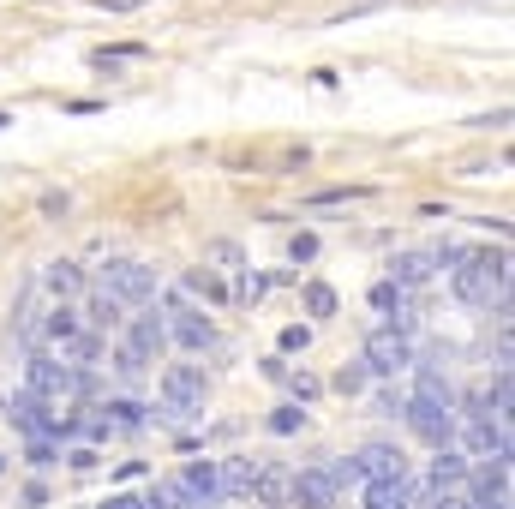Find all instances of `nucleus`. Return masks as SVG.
<instances>
[{
  "instance_id": "nucleus-4",
  "label": "nucleus",
  "mask_w": 515,
  "mask_h": 509,
  "mask_svg": "<svg viewBox=\"0 0 515 509\" xmlns=\"http://www.w3.org/2000/svg\"><path fill=\"white\" fill-rule=\"evenodd\" d=\"M96 288L132 312V306H150V300H156V270H150V264H138V258H108V264H102V276H96Z\"/></svg>"
},
{
  "instance_id": "nucleus-11",
  "label": "nucleus",
  "mask_w": 515,
  "mask_h": 509,
  "mask_svg": "<svg viewBox=\"0 0 515 509\" xmlns=\"http://www.w3.org/2000/svg\"><path fill=\"white\" fill-rule=\"evenodd\" d=\"M126 348H132V354H144V360L156 366V360L168 354V324H162L156 312H144V318H126Z\"/></svg>"
},
{
  "instance_id": "nucleus-23",
  "label": "nucleus",
  "mask_w": 515,
  "mask_h": 509,
  "mask_svg": "<svg viewBox=\"0 0 515 509\" xmlns=\"http://www.w3.org/2000/svg\"><path fill=\"white\" fill-rule=\"evenodd\" d=\"M144 509H192V498H186V486H180V480H156V486H150V498H144Z\"/></svg>"
},
{
  "instance_id": "nucleus-27",
  "label": "nucleus",
  "mask_w": 515,
  "mask_h": 509,
  "mask_svg": "<svg viewBox=\"0 0 515 509\" xmlns=\"http://www.w3.org/2000/svg\"><path fill=\"white\" fill-rule=\"evenodd\" d=\"M186 288H192V294H204V300H228V288H222L210 270H186Z\"/></svg>"
},
{
  "instance_id": "nucleus-33",
  "label": "nucleus",
  "mask_w": 515,
  "mask_h": 509,
  "mask_svg": "<svg viewBox=\"0 0 515 509\" xmlns=\"http://www.w3.org/2000/svg\"><path fill=\"white\" fill-rule=\"evenodd\" d=\"M306 342H312L306 324H288V330H282V354H306Z\"/></svg>"
},
{
  "instance_id": "nucleus-19",
  "label": "nucleus",
  "mask_w": 515,
  "mask_h": 509,
  "mask_svg": "<svg viewBox=\"0 0 515 509\" xmlns=\"http://www.w3.org/2000/svg\"><path fill=\"white\" fill-rule=\"evenodd\" d=\"M432 276H438V270H432L426 252H396V258H390V282H396V288H426Z\"/></svg>"
},
{
  "instance_id": "nucleus-29",
  "label": "nucleus",
  "mask_w": 515,
  "mask_h": 509,
  "mask_svg": "<svg viewBox=\"0 0 515 509\" xmlns=\"http://www.w3.org/2000/svg\"><path fill=\"white\" fill-rule=\"evenodd\" d=\"M366 378H372V372L354 360V366H342V372H336V390H342V396H360V390H366Z\"/></svg>"
},
{
  "instance_id": "nucleus-3",
  "label": "nucleus",
  "mask_w": 515,
  "mask_h": 509,
  "mask_svg": "<svg viewBox=\"0 0 515 509\" xmlns=\"http://www.w3.org/2000/svg\"><path fill=\"white\" fill-rule=\"evenodd\" d=\"M156 396H162V420H198L204 414V396H210V378H204V366H168L162 372V384H156Z\"/></svg>"
},
{
  "instance_id": "nucleus-20",
  "label": "nucleus",
  "mask_w": 515,
  "mask_h": 509,
  "mask_svg": "<svg viewBox=\"0 0 515 509\" xmlns=\"http://www.w3.org/2000/svg\"><path fill=\"white\" fill-rule=\"evenodd\" d=\"M252 474H258V462H246V456H228V462H216L222 504H228V498H246V492H252Z\"/></svg>"
},
{
  "instance_id": "nucleus-34",
  "label": "nucleus",
  "mask_w": 515,
  "mask_h": 509,
  "mask_svg": "<svg viewBox=\"0 0 515 509\" xmlns=\"http://www.w3.org/2000/svg\"><path fill=\"white\" fill-rule=\"evenodd\" d=\"M378 414L402 420V414H408V390H384V396H378Z\"/></svg>"
},
{
  "instance_id": "nucleus-25",
  "label": "nucleus",
  "mask_w": 515,
  "mask_h": 509,
  "mask_svg": "<svg viewBox=\"0 0 515 509\" xmlns=\"http://www.w3.org/2000/svg\"><path fill=\"white\" fill-rule=\"evenodd\" d=\"M144 372H150V360L120 342V348H114V378H120V384H144Z\"/></svg>"
},
{
  "instance_id": "nucleus-13",
  "label": "nucleus",
  "mask_w": 515,
  "mask_h": 509,
  "mask_svg": "<svg viewBox=\"0 0 515 509\" xmlns=\"http://www.w3.org/2000/svg\"><path fill=\"white\" fill-rule=\"evenodd\" d=\"M288 492H294V474L288 468H276V462H258V474H252V504L264 509H288Z\"/></svg>"
},
{
  "instance_id": "nucleus-30",
  "label": "nucleus",
  "mask_w": 515,
  "mask_h": 509,
  "mask_svg": "<svg viewBox=\"0 0 515 509\" xmlns=\"http://www.w3.org/2000/svg\"><path fill=\"white\" fill-rule=\"evenodd\" d=\"M282 384H288V390H294V402H318V390H324V384H318V378H312V372H288V378H282Z\"/></svg>"
},
{
  "instance_id": "nucleus-14",
  "label": "nucleus",
  "mask_w": 515,
  "mask_h": 509,
  "mask_svg": "<svg viewBox=\"0 0 515 509\" xmlns=\"http://www.w3.org/2000/svg\"><path fill=\"white\" fill-rule=\"evenodd\" d=\"M360 504H366V509H414V474L366 480V486H360Z\"/></svg>"
},
{
  "instance_id": "nucleus-16",
  "label": "nucleus",
  "mask_w": 515,
  "mask_h": 509,
  "mask_svg": "<svg viewBox=\"0 0 515 509\" xmlns=\"http://www.w3.org/2000/svg\"><path fill=\"white\" fill-rule=\"evenodd\" d=\"M42 288H48V294L66 306V300H78V294H84V270H78L72 258H54V264L42 270Z\"/></svg>"
},
{
  "instance_id": "nucleus-35",
  "label": "nucleus",
  "mask_w": 515,
  "mask_h": 509,
  "mask_svg": "<svg viewBox=\"0 0 515 509\" xmlns=\"http://www.w3.org/2000/svg\"><path fill=\"white\" fill-rule=\"evenodd\" d=\"M30 468H54V444L48 438H30Z\"/></svg>"
},
{
  "instance_id": "nucleus-26",
  "label": "nucleus",
  "mask_w": 515,
  "mask_h": 509,
  "mask_svg": "<svg viewBox=\"0 0 515 509\" xmlns=\"http://www.w3.org/2000/svg\"><path fill=\"white\" fill-rule=\"evenodd\" d=\"M300 426H306V414H300V402H282V408L270 414V432H276V438H294Z\"/></svg>"
},
{
  "instance_id": "nucleus-2",
  "label": "nucleus",
  "mask_w": 515,
  "mask_h": 509,
  "mask_svg": "<svg viewBox=\"0 0 515 509\" xmlns=\"http://www.w3.org/2000/svg\"><path fill=\"white\" fill-rule=\"evenodd\" d=\"M456 276V300L462 306H504L510 300V252L498 246V252H474L462 270H450Z\"/></svg>"
},
{
  "instance_id": "nucleus-18",
  "label": "nucleus",
  "mask_w": 515,
  "mask_h": 509,
  "mask_svg": "<svg viewBox=\"0 0 515 509\" xmlns=\"http://www.w3.org/2000/svg\"><path fill=\"white\" fill-rule=\"evenodd\" d=\"M414 372V402H432V408H456V384L432 366H408Z\"/></svg>"
},
{
  "instance_id": "nucleus-37",
  "label": "nucleus",
  "mask_w": 515,
  "mask_h": 509,
  "mask_svg": "<svg viewBox=\"0 0 515 509\" xmlns=\"http://www.w3.org/2000/svg\"><path fill=\"white\" fill-rule=\"evenodd\" d=\"M102 12H132V6H144V0H96Z\"/></svg>"
},
{
  "instance_id": "nucleus-17",
  "label": "nucleus",
  "mask_w": 515,
  "mask_h": 509,
  "mask_svg": "<svg viewBox=\"0 0 515 509\" xmlns=\"http://www.w3.org/2000/svg\"><path fill=\"white\" fill-rule=\"evenodd\" d=\"M78 324H84L90 336H102V330H120V324H126V306H120V300H108V294L96 288V294L84 300V318H78Z\"/></svg>"
},
{
  "instance_id": "nucleus-1",
  "label": "nucleus",
  "mask_w": 515,
  "mask_h": 509,
  "mask_svg": "<svg viewBox=\"0 0 515 509\" xmlns=\"http://www.w3.org/2000/svg\"><path fill=\"white\" fill-rule=\"evenodd\" d=\"M24 390L42 402V408H60V402H90L96 396V372H78L54 354H30L24 366Z\"/></svg>"
},
{
  "instance_id": "nucleus-5",
  "label": "nucleus",
  "mask_w": 515,
  "mask_h": 509,
  "mask_svg": "<svg viewBox=\"0 0 515 509\" xmlns=\"http://www.w3.org/2000/svg\"><path fill=\"white\" fill-rule=\"evenodd\" d=\"M450 450L468 456V462H504L510 456V426L504 420H462Z\"/></svg>"
},
{
  "instance_id": "nucleus-24",
  "label": "nucleus",
  "mask_w": 515,
  "mask_h": 509,
  "mask_svg": "<svg viewBox=\"0 0 515 509\" xmlns=\"http://www.w3.org/2000/svg\"><path fill=\"white\" fill-rule=\"evenodd\" d=\"M426 258H432V270H462V264L474 258V246H462V240H438Z\"/></svg>"
},
{
  "instance_id": "nucleus-39",
  "label": "nucleus",
  "mask_w": 515,
  "mask_h": 509,
  "mask_svg": "<svg viewBox=\"0 0 515 509\" xmlns=\"http://www.w3.org/2000/svg\"><path fill=\"white\" fill-rule=\"evenodd\" d=\"M0 126H12V114H6V108H0Z\"/></svg>"
},
{
  "instance_id": "nucleus-9",
  "label": "nucleus",
  "mask_w": 515,
  "mask_h": 509,
  "mask_svg": "<svg viewBox=\"0 0 515 509\" xmlns=\"http://www.w3.org/2000/svg\"><path fill=\"white\" fill-rule=\"evenodd\" d=\"M168 342H180L186 354H204L210 342H216V330H210V318L198 312V306H168Z\"/></svg>"
},
{
  "instance_id": "nucleus-10",
  "label": "nucleus",
  "mask_w": 515,
  "mask_h": 509,
  "mask_svg": "<svg viewBox=\"0 0 515 509\" xmlns=\"http://www.w3.org/2000/svg\"><path fill=\"white\" fill-rule=\"evenodd\" d=\"M174 480L186 486L192 509H222V480H216V462H210V456H204V462H186Z\"/></svg>"
},
{
  "instance_id": "nucleus-28",
  "label": "nucleus",
  "mask_w": 515,
  "mask_h": 509,
  "mask_svg": "<svg viewBox=\"0 0 515 509\" xmlns=\"http://www.w3.org/2000/svg\"><path fill=\"white\" fill-rule=\"evenodd\" d=\"M234 294H240V300H264V294H270V276H258V270H240Z\"/></svg>"
},
{
  "instance_id": "nucleus-32",
  "label": "nucleus",
  "mask_w": 515,
  "mask_h": 509,
  "mask_svg": "<svg viewBox=\"0 0 515 509\" xmlns=\"http://www.w3.org/2000/svg\"><path fill=\"white\" fill-rule=\"evenodd\" d=\"M204 258H210V264H240V246H234V240H210Z\"/></svg>"
},
{
  "instance_id": "nucleus-8",
  "label": "nucleus",
  "mask_w": 515,
  "mask_h": 509,
  "mask_svg": "<svg viewBox=\"0 0 515 509\" xmlns=\"http://www.w3.org/2000/svg\"><path fill=\"white\" fill-rule=\"evenodd\" d=\"M468 480H474V462H468V456H456V450H432V474H426L420 486L432 492V504H444V498H462Z\"/></svg>"
},
{
  "instance_id": "nucleus-12",
  "label": "nucleus",
  "mask_w": 515,
  "mask_h": 509,
  "mask_svg": "<svg viewBox=\"0 0 515 509\" xmlns=\"http://www.w3.org/2000/svg\"><path fill=\"white\" fill-rule=\"evenodd\" d=\"M336 498H342V492L330 486L324 468H300V474H294V492H288L294 509H336Z\"/></svg>"
},
{
  "instance_id": "nucleus-36",
  "label": "nucleus",
  "mask_w": 515,
  "mask_h": 509,
  "mask_svg": "<svg viewBox=\"0 0 515 509\" xmlns=\"http://www.w3.org/2000/svg\"><path fill=\"white\" fill-rule=\"evenodd\" d=\"M102 509H144V498H126V492H114V498H108Z\"/></svg>"
},
{
  "instance_id": "nucleus-7",
  "label": "nucleus",
  "mask_w": 515,
  "mask_h": 509,
  "mask_svg": "<svg viewBox=\"0 0 515 509\" xmlns=\"http://www.w3.org/2000/svg\"><path fill=\"white\" fill-rule=\"evenodd\" d=\"M402 420H408V432H414L426 450H450V444H456V426H462L456 408H432V402H414V396H408V414H402Z\"/></svg>"
},
{
  "instance_id": "nucleus-22",
  "label": "nucleus",
  "mask_w": 515,
  "mask_h": 509,
  "mask_svg": "<svg viewBox=\"0 0 515 509\" xmlns=\"http://www.w3.org/2000/svg\"><path fill=\"white\" fill-rule=\"evenodd\" d=\"M324 474H330V486H336V492H360V486H366V474H360V462H354V456L324 462Z\"/></svg>"
},
{
  "instance_id": "nucleus-38",
  "label": "nucleus",
  "mask_w": 515,
  "mask_h": 509,
  "mask_svg": "<svg viewBox=\"0 0 515 509\" xmlns=\"http://www.w3.org/2000/svg\"><path fill=\"white\" fill-rule=\"evenodd\" d=\"M438 509H462V498H444V504H438Z\"/></svg>"
},
{
  "instance_id": "nucleus-21",
  "label": "nucleus",
  "mask_w": 515,
  "mask_h": 509,
  "mask_svg": "<svg viewBox=\"0 0 515 509\" xmlns=\"http://www.w3.org/2000/svg\"><path fill=\"white\" fill-rule=\"evenodd\" d=\"M300 306H306V318H336V288L330 282H306L300 288Z\"/></svg>"
},
{
  "instance_id": "nucleus-6",
  "label": "nucleus",
  "mask_w": 515,
  "mask_h": 509,
  "mask_svg": "<svg viewBox=\"0 0 515 509\" xmlns=\"http://www.w3.org/2000/svg\"><path fill=\"white\" fill-rule=\"evenodd\" d=\"M360 366H366L372 378H396V372H408V366H414V336H396L390 324H384V330H372V336H366Z\"/></svg>"
},
{
  "instance_id": "nucleus-15",
  "label": "nucleus",
  "mask_w": 515,
  "mask_h": 509,
  "mask_svg": "<svg viewBox=\"0 0 515 509\" xmlns=\"http://www.w3.org/2000/svg\"><path fill=\"white\" fill-rule=\"evenodd\" d=\"M354 462H360L366 480H396V474H408V456H402L396 444H366Z\"/></svg>"
},
{
  "instance_id": "nucleus-31",
  "label": "nucleus",
  "mask_w": 515,
  "mask_h": 509,
  "mask_svg": "<svg viewBox=\"0 0 515 509\" xmlns=\"http://www.w3.org/2000/svg\"><path fill=\"white\" fill-rule=\"evenodd\" d=\"M288 258H294V264H312V258H318V234H294V240H288Z\"/></svg>"
}]
</instances>
